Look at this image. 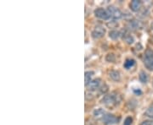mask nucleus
<instances>
[{
  "instance_id": "obj_5",
  "label": "nucleus",
  "mask_w": 153,
  "mask_h": 125,
  "mask_svg": "<svg viewBox=\"0 0 153 125\" xmlns=\"http://www.w3.org/2000/svg\"><path fill=\"white\" fill-rule=\"evenodd\" d=\"M106 34V29L101 26V25H98L94 29V31H92V36L94 39H99L103 37Z\"/></svg>"
},
{
  "instance_id": "obj_10",
  "label": "nucleus",
  "mask_w": 153,
  "mask_h": 125,
  "mask_svg": "<svg viewBox=\"0 0 153 125\" xmlns=\"http://www.w3.org/2000/svg\"><path fill=\"white\" fill-rule=\"evenodd\" d=\"M106 114V112H105L102 108H99V109L95 110L94 112V117L97 118V119H102Z\"/></svg>"
},
{
  "instance_id": "obj_17",
  "label": "nucleus",
  "mask_w": 153,
  "mask_h": 125,
  "mask_svg": "<svg viewBox=\"0 0 153 125\" xmlns=\"http://www.w3.org/2000/svg\"><path fill=\"white\" fill-rule=\"evenodd\" d=\"M129 27L131 29H138L140 27V23L138 22L137 20H133L129 23Z\"/></svg>"
},
{
  "instance_id": "obj_15",
  "label": "nucleus",
  "mask_w": 153,
  "mask_h": 125,
  "mask_svg": "<svg viewBox=\"0 0 153 125\" xmlns=\"http://www.w3.org/2000/svg\"><path fill=\"white\" fill-rule=\"evenodd\" d=\"M139 79L141 80V82L142 83H146L147 80H148V77H147V74L145 71H141L140 73V75H139Z\"/></svg>"
},
{
  "instance_id": "obj_22",
  "label": "nucleus",
  "mask_w": 153,
  "mask_h": 125,
  "mask_svg": "<svg viewBox=\"0 0 153 125\" xmlns=\"http://www.w3.org/2000/svg\"><path fill=\"white\" fill-rule=\"evenodd\" d=\"M134 92L135 94H138V95H141V90H138V91H137V90H134Z\"/></svg>"
},
{
  "instance_id": "obj_14",
  "label": "nucleus",
  "mask_w": 153,
  "mask_h": 125,
  "mask_svg": "<svg viewBox=\"0 0 153 125\" xmlns=\"http://www.w3.org/2000/svg\"><path fill=\"white\" fill-rule=\"evenodd\" d=\"M109 36L110 38H111L112 40H117L118 37L120 36V32L118 31H111L109 32Z\"/></svg>"
},
{
  "instance_id": "obj_4",
  "label": "nucleus",
  "mask_w": 153,
  "mask_h": 125,
  "mask_svg": "<svg viewBox=\"0 0 153 125\" xmlns=\"http://www.w3.org/2000/svg\"><path fill=\"white\" fill-rule=\"evenodd\" d=\"M94 15L99 18V19H101V20H107L111 18L110 14L108 11L105 10L104 9H101V8H99V9H96L94 10Z\"/></svg>"
},
{
  "instance_id": "obj_19",
  "label": "nucleus",
  "mask_w": 153,
  "mask_h": 125,
  "mask_svg": "<svg viewBox=\"0 0 153 125\" xmlns=\"http://www.w3.org/2000/svg\"><path fill=\"white\" fill-rule=\"evenodd\" d=\"M133 123V118L131 117H127L124 120L123 125H131Z\"/></svg>"
},
{
  "instance_id": "obj_16",
  "label": "nucleus",
  "mask_w": 153,
  "mask_h": 125,
  "mask_svg": "<svg viewBox=\"0 0 153 125\" xmlns=\"http://www.w3.org/2000/svg\"><path fill=\"white\" fill-rule=\"evenodd\" d=\"M106 60L107 62H109V63H115V61H116V56L113 53H108L106 55Z\"/></svg>"
},
{
  "instance_id": "obj_18",
  "label": "nucleus",
  "mask_w": 153,
  "mask_h": 125,
  "mask_svg": "<svg viewBox=\"0 0 153 125\" xmlns=\"http://www.w3.org/2000/svg\"><path fill=\"white\" fill-rule=\"evenodd\" d=\"M145 115H146L147 117H151V118H153V107H149V108L146 110Z\"/></svg>"
},
{
  "instance_id": "obj_9",
  "label": "nucleus",
  "mask_w": 153,
  "mask_h": 125,
  "mask_svg": "<svg viewBox=\"0 0 153 125\" xmlns=\"http://www.w3.org/2000/svg\"><path fill=\"white\" fill-rule=\"evenodd\" d=\"M109 76L111 80L113 81H119L121 80V75H120V73L117 71V70H111L110 73H109Z\"/></svg>"
},
{
  "instance_id": "obj_20",
  "label": "nucleus",
  "mask_w": 153,
  "mask_h": 125,
  "mask_svg": "<svg viewBox=\"0 0 153 125\" xmlns=\"http://www.w3.org/2000/svg\"><path fill=\"white\" fill-rule=\"evenodd\" d=\"M141 125H153V121H150V120H146L142 122Z\"/></svg>"
},
{
  "instance_id": "obj_1",
  "label": "nucleus",
  "mask_w": 153,
  "mask_h": 125,
  "mask_svg": "<svg viewBox=\"0 0 153 125\" xmlns=\"http://www.w3.org/2000/svg\"><path fill=\"white\" fill-rule=\"evenodd\" d=\"M121 102V97L118 94L112 93L111 95H106L102 100L101 103L104 104L106 107H113V106H117Z\"/></svg>"
},
{
  "instance_id": "obj_21",
  "label": "nucleus",
  "mask_w": 153,
  "mask_h": 125,
  "mask_svg": "<svg viewBox=\"0 0 153 125\" xmlns=\"http://www.w3.org/2000/svg\"><path fill=\"white\" fill-rule=\"evenodd\" d=\"M107 91H108V87H107V85H104V86L101 88L100 92H101V93H106Z\"/></svg>"
},
{
  "instance_id": "obj_8",
  "label": "nucleus",
  "mask_w": 153,
  "mask_h": 125,
  "mask_svg": "<svg viewBox=\"0 0 153 125\" xmlns=\"http://www.w3.org/2000/svg\"><path fill=\"white\" fill-rule=\"evenodd\" d=\"M100 79H94V80H92L89 85V90L91 91H95L96 89H98L100 87Z\"/></svg>"
},
{
  "instance_id": "obj_13",
  "label": "nucleus",
  "mask_w": 153,
  "mask_h": 125,
  "mask_svg": "<svg viewBox=\"0 0 153 125\" xmlns=\"http://www.w3.org/2000/svg\"><path fill=\"white\" fill-rule=\"evenodd\" d=\"M123 41L126 42V43H128V44H132L133 42H134V37L129 35V33H125L124 36H123Z\"/></svg>"
},
{
  "instance_id": "obj_6",
  "label": "nucleus",
  "mask_w": 153,
  "mask_h": 125,
  "mask_svg": "<svg viewBox=\"0 0 153 125\" xmlns=\"http://www.w3.org/2000/svg\"><path fill=\"white\" fill-rule=\"evenodd\" d=\"M107 11L109 13L110 16L115 20H119L122 18V12L120 11V10H118V8H116L114 6H110L107 10Z\"/></svg>"
},
{
  "instance_id": "obj_2",
  "label": "nucleus",
  "mask_w": 153,
  "mask_h": 125,
  "mask_svg": "<svg viewBox=\"0 0 153 125\" xmlns=\"http://www.w3.org/2000/svg\"><path fill=\"white\" fill-rule=\"evenodd\" d=\"M144 64L145 68L149 70H153V50L152 49H146L144 53Z\"/></svg>"
},
{
  "instance_id": "obj_11",
  "label": "nucleus",
  "mask_w": 153,
  "mask_h": 125,
  "mask_svg": "<svg viewBox=\"0 0 153 125\" xmlns=\"http://www.w3.org/2000/svg\"><path fill=\"white\" fill-rule=\"evenodd\" d=\"M94 74V72L93 71H87L85 72V74H84V80H85V85H89V83L92 81V75Z\"/></svg>"
},
{
  "instance_id": "obj_12",
  "label": "nucleus",
  "mask_w": 153,
  "mask_h": 125,
  "mask_svg": "<svg viewBox=\"0 0 153 125\" xmlns=\"http://www.w3.org/2000/svg\"><path fill=\"white\" fill-rule=\"evenodd\" d=\"M134 64H135V61H134V59L128 58V59L124 62L123 67L125 68H127V69H129V68H132Z\"/></svg>"
},
{
  "instance_id": "obj_3",
  "label": "nucleus",
  "mask_w": 153,
  "mask_h": 125,
  "mask_svg": "<svg viewBox=\"0 0 153 125\" xmlns=\"http://www.w3.org/2000/svg\"><path fill=\"white\" fill-rule=\"evenodd\" d=\"M103 121V123L106 125H113V124H117L119 123L120 121V117H117L113 114H109L106 113L104 117L101 119Z\"/></svg>"
},
{
  "instance_id": "obj_23",
  "label": "nucleus",
  "mask_w": 153,
  "mask_h": 125,
  "mask_svg": "<svg viewBox=\"0 0 153 125\" xmlns=\"http://www.w3.org/2000/svg\"><path fill=\"white\" fill-rule=\"evenodd\" d=\"M151 28H152V30L153 31V22L152 23V25H151Z\"/></svg>"
},
{
  "instance_id": "obj_7",
  "label": "nucleus",
  "mask_w": 153,
  "mask_h": 125,
  "mask_svg": "<svg viewBox=\"0 0 153 125\" xmlns=\"http://www.w3.org/2000/svg\"><path fill=\"white\" fill-rule=\"evenodd\" d=\"M141 8V2L139 0H134L130 3V9L134 12H138Z\"/></svg>"
}]
</instances>
